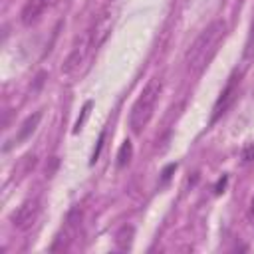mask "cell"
Segmentation results:
<instances>
[{
	"label": "cell",
	"instance_id": "1",
	"mask_svg": "<svg viewBox=\"0 0 254 254\" xmlns=\"http://www.w3.org/2000/svg\"><path fill=\"white\" fill-rule=\"evenodd\" d=\"M224 32H226L224 22L222 20H216L210 26H206L194 38V42L190 44V48L185 54V64H187V69L189 71L198 73V71H202L206 67V64L210 62V58L216 54L218 44L224 38Z\"/></svg>",
	"mask_w": 254,
	"mask_h": 254
},
{
	"label": "cell",
	"instance_id": "2",
	"mask_svg": "<svg viewBox=\"0 0 254 254\" xmlns=\"http://www.w3.org/2000/svg\"><path fill=\"white\" fill-rule=\"evenodd\" d=\"M161 89H163V83L159 77H151L147 81V85L143 87V91L139 93L137 101L133 103L131 107V113H129V127L133 133H141L149 119L153 117V111H155V105L159 101V95H161Z\"/></svg>",
	"mask_w": 254,
	"mask_h": 254
},
{
	"label": "cell",
	"instance_id": "3",
	"mask_svg": "<svg viewBox=\"0 0 254 254\" xmlns=\"http://www.w3.org/2000/svg\"><path fill=\"white\" fill-rule=\"evenodd\" d=\"M113 22H115V12H113L111 6H107L105 10H101V12L95 16L93 26H91V30L87 32V34H89L91 48H99V46L107 40V36H109L111 30H113Z\"/></svg>",
	"mask_w": 254,
	"mask_h": 254
},
{
	"label": "cell",
	"instance_id": "4",
	"mask_svg": "<svg viewBox=\"0 0 254 254\" xmlns=\"http://www.w3.org/2000/svg\"><path fill=\"white\" fill-rule=\"evenodd\" d=\"M38 212H40V200L38 198H28L24 200L10 216L12 224L16 228H28L34 224V220L38 218Z\"/></svg>",
	"mask_w": 254,
	"mask_h": 254
},
{
	"label": "cell",
	"instance_id": "5",
	"mask_svg": "<svg viewBox=\"0 0 254 254\" xmlns=\"http://www.w3.org/2000/svg\"><path fill=\"white\" fill-rule=\"evenodd\" d=\"M89 48H91V42H89V34H85L73 48H71V52H69V56L65 58V62H64V65H62V71L65 73V75H71V73H75L77 69H79V65L85 62V56H87V52H89Z\"/></svg>",
	"mask_w": 254,
	"mask_h": 254
},
{
	"label": "cell",
	"instance_id": "6",
	"mask_svg": "<svg viewBox=\"0 0 254 254\" xmlns=\"http://www.w3.org/2000/svg\"><path fill=\"white\" fill-rule=\"evenodd\" d=\"M236 95H238V77L236 75H232L230 79H228V83H226V87L222 89V93H220V97L216 99V103H214V113H212V121H216L220 115H224L226 113V109L234 103V99H236Z\"/></svg>",
	"mask_w": 254,
	"mask_h": 254
},
{
	"label": "cell",
	"instance_id": "7",
	"mask_svg": "<svg viewBox=\"0 0 254 254\" xmlns=\"http://www.w3.org/2000/svg\"><path fill=\"white\" fill-rule=\"evenodd\" d=\"M46 6H48V0H26V4L22 6V12H20L22 24L32 26L34 22H38L40 16L44 14Z\"/></svg>",
	"mask_w": 254,
	"mask_h": 254
},
{
	"label": "cell",
	"instance_id": "8",
	"mask_svg": "<svg viewBox=\"0 0 254 254\" xmlns=\"http://www.w3.org/2000/svg\"><path fill=\"white\" fill-rule=\"evenodd\" d=\"M40 121H42V111H36L34 115L26 117V119H24V123L20 125V129H18V135H16V143H22V141H26L28 137H32V133L38 129Z\"/></svg>",
	"mask_w": 254,
	"mask_h": 254
},
{
	"label": "cell",
	"instance_id": "9",
	"mask_svg": "<svg viewBox=\"0 0 254 254\" xmlns=\"http://www.w3.org/2000/svg\"><path fill=\"white\" fill-rule=\"evenodd\" d=\"M133 226H123L119 232H117V236H115V246H117V250H121V252H125V250H129L131 248V244H133Z\"/></svg>",
	"mask_w": 254,
	"mask_h": 254
},
{
	"label": "cell",
	"instance_id": "10",
	"mask_svg": "<svg viewBox=\"0 0 254 254\" xmlns=\"http://www.w3.org/2000/svg\"><path fill=\"white\" fill-rule=\"evenodd\" d=\"M131 155H133V145H131V141H125V143L119 147L117 165H119V167H125V165L131 161Z\"/></svg>",
	"mask_w": 254,
	"mask_h": 254
},
{
	"label": "cell",
	"instance_id": "11",
	"mask_svg": "<svg viewBox=\"0 0 254 254\" xmlns=\"http://www.w3.org/2000/svg\"><path fill=\"white\" fill-rule=\"evenodd\" d=\"M242 60L248 64V62H254V24L248 32V38H246V44H244V56Z\"/></svg>",
	"mask_w": 254,
	"mask_h": 254
},
{
	"label": "cell",
	"instance_id": "12",
	"mask_svg": "<svg viewBox=\"0 0 254 254\" xmlns=\"http://www.w3.org/2000/svg\"><path fill=\"white\" fill-rule=\"evenodd\" d=\"M89 107H91V101H87L85 105H83V113H81V117L75 121V131H79L81 129V125H83V121H85V117L89 115Z\"/></svg>",
	"mask_w": 254,
	"mask_h": 254
},
{
	"label": "cell",
	"instance_id": "13",
	"mask_svg": "<svg viewBox=\"0 0 254 254\" xmlns=\"http://www.w3.org/2000/svg\"><path fill=\"white\" fill-rule=\"evenodd\" d=\"M103 137H105V133H101V135H99L97 147H95V151H93V155H91V163H95V161H97V157H99V153H101V147H103Z\"/></svg>",
	"mask_w": 254,
	"mask_h": 254
},
{
	"label": "cell",
	"instance_id": "14",
	"mask_svg": "<svg viewBox=\"0 0 254 254\" xmlns=\"http://www.w3.org/2000/svg\"><path fill=\"white\" fill-rule=\"evenodd\" d=\"M252 159H254V147H248L246 155H244V161H252Z\"/></svg>",
	"mask_w": 254,
	"mask_h": 254
},
{
	"label": "cell",
	"instance_id": "15",
	"mask_svg": "<svg viewBox=\"0 0 254 254\" xmlns=\"http://www.w3.org/2000/svg\"><path fill=\"white\" fill-rule=\"evenodd\" d=\"M252 212H254V200H252Z\"/></svg>",
	"mask_w": 254,
	"mask_h": 254
}]
</instances>
